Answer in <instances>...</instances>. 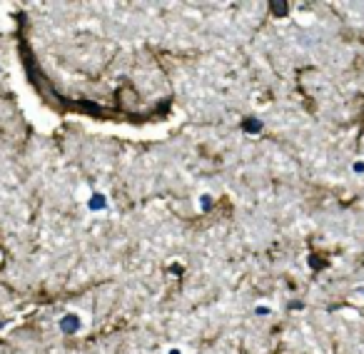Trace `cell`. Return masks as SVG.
Returning <instances> with one entry per match:
<instances>
[{
  "label": "cell",
  "mask_w": 364,
  "mask_h": 354,
  "mask_svg": "<svg viewBox=\"0 0 364 354\" xmlns=\"http://www.w3.org/2000/svg\"><path fill=\"white\" fill-rule=\"evenodd\" d=\"M354 172H359V175H362V172H364V162H354Z\"/></svg>",
  "instance_id": "obj_5"
},
{
  "label": "cell",
  "mask_w": 364,
  "mask_h": 354,
  "mask_svg": "<svg viewBox=\"0 0 364 354\" xmlns=\"http://www.w3.org/2000/svg\"><path fill=\"white\" fill-rule=\"evenodd\" d=\"M210 205H213V198H210V195L200 198V208H203V210H210Z\"/></svg>",
  "instance_id": "obj_4"
},
{
  "label": "cell",
  "mask_w": 364,
  "mask_h": 354,
  "mask_svg": "<svg viewBox=\"0 0 364 354\" xmlns=\"http://www.w3.org/2000/svg\"><path fill=\"white\" fill-rule=\"evenodd\" d=\"M170 354H182L180 349H170Z\"/></svg>",
  "instance_id": "obj_7"
},
{
  "label": "cell",
  "mask_w": 364,
  "mask_h": 354,
  "mask_svg": "<svg viewBox=\"0 0 364 354\" xmlns=\"http://www.w3.org/2000/svg\"><path fill=\"white\" fill-rule=\"evenodd\" d=\"M58 324H60V329L65 334H75L77 329H80V317H77V314H65Z\"/></svg>",
  "instance_id": "obj_1"
},
{
  "label": "cell",
  "mask_w": 364,
  "mask_h": 354,
  "mask_svg": "<svg viewBox=\"0 0 364 354\" xmlns=\"http://www.w3.org/2000/svg\"><path fill=\"white\" fill-rule=\"evenodd\" d=\"M105 205H107V200L102 198V195H92V198H90V210H92V213H97V210H105Z\"/></svg>",
  "instance_id": "obj_2"
},
{
  "label": "cell",
  "mask_w": 364,
  "mask_h": 354,
  "mask_svg": "<svg viewBox=\"0 0 364 354\" xmlns=\"http://www.w3.org/2000/svg\"><path fill=\"white\" fill-rule=\"evenodd\" d=\"M242 127H245L247 132H252V135H255V132L262 130V122H259V120H252V117H250V120H245V122H242Z\"/></svg>",
  "instance_id": "obj_3"
},
{
  "label": "cell",
  "mask_w": 364,
  "mask_h": 354,
  "mask_svg": "<svg viewBox=\"0 0 364 354\" xmlns=\"http://www.w3.org/2000/svg\"><path fill=\"white\" fill-rule=\"evenodd\" d=\"M257 314H269V307H257Z\"/></svg>",
  "instance_id": "obj_6"
}]
</instances>
